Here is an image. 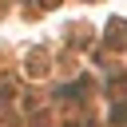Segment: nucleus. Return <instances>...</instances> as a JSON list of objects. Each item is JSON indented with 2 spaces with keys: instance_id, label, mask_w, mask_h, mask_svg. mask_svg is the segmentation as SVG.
<instances>
[{
  "instance_id": "2",
  "label": "nucleus",
  "mask_w": 127,
  "mask_h": 127,
  "mask_svg": "<svg viewBox=\"0 0 127 127\" xmlns=\"http://www.w3.org/2000/svg\"><path fill=\"white\" fill-rule=\"evenodd\" d=\"M123 119H127V107H115L111 111V123H123Z\"/></svg>"
},
{
  "instance_id": "1",
  "label": "nucleus",
  "mask_w": 127,
  "mask_h": 127,
  "mask_svg": "<svg viewBox=\"0 0 127 127\" xmlns=\"http://www.w3.org/2000/svg\"><path fill=\"white\" fill-rule=\"evenodd\" d=\"M123 40H127V20H107V44L119 48Z\"/></svg>"
}]
</instances>
